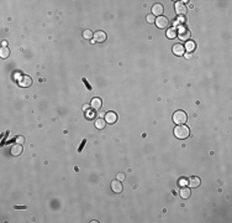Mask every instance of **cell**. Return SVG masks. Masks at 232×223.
I'll return each mask as SVG.
<instances>
[{"mask_svg": "<svg viewBox=\"0 0 232 223\" xmlns=\"http://www.w3.org/2000/svg\"><path fill=\"white\" fill-rule=\"evenodd\" d=\"M174 135H175V138H178V139L184 140V139H186V138H189L190 130H189L188 126H185L184 124L178 125V126H175L174 128Z\"/></svg>", "mask_w": 232, "mask_h": 223, "instance_id": "cell-1", "label": "cell"}, {"mask_svg": "<svg viewBox=\"0 0 232 223\" xmlns=\"http://www.w3.org/2000/svg\"><path fill=\"white\" fill-rule=\"evenodd\" d=\"M186 120H188V115H186L185 112L183 110H177L175 113L173 114V122L178 125H182V124H185Z\"/></svg>", "mask_w": 232, "mask_h": 223, "instance_id": "cell-2", "label": "cell"}, {"mask_svg": "<svg viewBox=\"0 0 232 223\" xmlns=\"http://www.w3.org/2000/svg\"><path fill=\"white\" fill-rule=\"evenodd\" d=\"M156 26L158 29H166L168 25H169V20L166 16H158L156 19Z\"/></svg>", "mask_w": 232, "mask_h": 223, "instance_id": "cell-3", "label": "cell"}, {"mask_svg": "<svg viewBox=\"0 0 232 223\" xmlns=\"http://www.w3.org/2000/svg\"><path fill=\"white\" fill-rule=\"evenodd\" d=\"M106 33L104 31H96L94 33V42H98V43H101V42H105L106 41Z\"/></svg>", "mask_w": 232, "mask_h": 223, "instance_id": "cell-4", "label": "cell"}, {"mask_svg": "<svg viewBox=\"0 0 232 223\" xmlns=\"http://www.w3.org/2000/svg\"><path fill=\"white\" fill-rule=\"evenodd\" d=\"M163 11H164V7L162 4H156V5H153L152 7V15H154V16H162V14H163Z\"/></svg>", "mask_w": 232, "mask_h": 223, "instance_id": "cell-5", "label": "cell"}, {"mask_svg": "<svg viewBox=\"0 0 232 223\" xmlns=\"http://www.w3.org/2000/svg\"><path fill=\"white\" fill-rule=\"evenodd\" d=\"M31 83H32V79L29 76H21L19 78V84H20L21 87H30Z\"/></svg>", "mask_w": 232, "mask_h": 223, "instance_id": "cell-6", "label": "cell"}, {"mask_svg": "<svg viewBox=\"0 0 232 223\" xmlns=\"http://www.w3.org/2000/svg\"><path fill=\"white\" fill-rule=\"evenodd\" d=\"M173 53L177 56H183L185 53V47L182 43H175L173 46Z\"/></svg>", "mask_w": 232, "mask_h": 223, "instance_id": "cell-7", "label": "cell"}, {"mask_svg": "<svg viewBox=\"0 0 232 223\" xmlns=\"http://www.w3.org/2000/svg\"><path fill=\"white\" fill-rule=\"evenodd\" d=\"M117 120V115H116L115 112H107L105 114V122L109 123V124H114V123Z\"/></svg>", "mask_w": 232, "mask_h": 223, "instance_id": "cell-8", "label": "cell"}, {"mask_svg": "<svg viewBox=\"0 0 232 223\" xmlns=\"http://www.w3.org/2000/svg\"><path fill=\"white\" fill-rule=\"evenodd\" d=\"M111 188H113V191L116 192V193H120L122 191V188H123V186L121 184V181H119L117 178L116 180H114L113 182H111Z\"/></svg>", "mask_w": 232, "mask_h": 223, "instance_id": "cell-9", "label": "cell"}, {"mask_svg": "<svg viewBox=\"0 0 232 223\" xmlns=\"http://www.w3.org/2000/svg\"><path fill=\"white\" fill-rule=\"evenodd\" d=\"M175 13L178 15H185L186 14V6L183 3H175Z\"/></svg>", "mask_w": 232, "mask_h": 223, "instance_id": "cell-10", "label": "cell"}, {"mask_svg": "<svg viewBox=\"0 0 232 223\" xmlns=\"http://www.w3.org/2000/svg\"><path fill=\"white\" fill-rule=\"evenodd\" d=\"M200 178L196 177V176H193L192 178H189L188 180V184L190 187H198V186H200Z\"/></svg>", "mask_w": 232, "mask_h": 223, "instance_id": "cell-11", "label": "cell"}, {"mask_svg": "<svg viewBox=\"0 0 232 223\" xmlns=\"http://www.w3.org/2000/svg\"><path fill=\"white\" fill-rule=\"evenodd\" d=\"M22 152V146H21V144H16V145H14L13 148H11V155H14V156H19Z\"/></svg>", "mask_w": 232, "mask_h": 223, "instance_id": "cell-12", "label": "cell"}, {"mask_svg": "<svg viewBox=\"0 0 232 223\" xmlns=\"http://www.w3.org/2000/svg\"><path fill=\"white\" fill-rule=\"evenodd\" d=\"M90 104H91L93 109H100V108L103 107V102H101V99L100 98H93Z\"/></svg>", "mask_w": 232, "mask_h": 223, "instance_id": "cell-13", "label": "cell"}, {"mask_svg": "<svg viewBox=\"0 0 232 223\" xmlns=\"http://www.w3.org/2000/svg\"><path fill=\"white\" fill-rule=\"evenodd\" d=\"M190 195H192V191H190V188L183 187V188L180 190V196H182V198H189Z\"/></svg>", "mask_w": 232, "mask_h": 223, "instance_id": "cell-14", "label": "cell"}, {"mask_svg": "<svg viewBox=\"0 0 232 223\" xmlns=\"http://www.w3.org/2000/svg\"><path fill=\"white\" fill-rule=\"evenodd\" d=\"M105 125H106L105 119L99 118V119H96V120H95V126H96L98 129H104V128H105Z\"/></svg>", "mask_w": 232, "mask_h": 223, "instance_id": "cell-15", "label": "cell"}, {"mask_svg": "<svg viewBox=\"0 0 232 223\" xmlns=\"http://www.w3.org/2000/svg\"><path fill=\"white\" fill-rule=\"evenodd\" d=\"M179 39L182 41H185V40H189L190 39V32L188 30H183V31L179 33Z\"/></svg>", "mask_w": 232, "mask_h": 223, "instance_id": "cell-16", "label": "cell"}, {"mask_svg": "<svg viewBox=\"0 0 232 223\" xmlns=\"http://www.w3.org/2000/svg\"><path fill=\"white\" fill-rule=\"evenodd\" d=\"M177 35H178V33H177V30H175V27L169 29L167 31V37H168V39H175Z\"/></svg>", "mask_w": 232, "mask_h": 223, "instance_id": "cell-17", "label": "cell"}, {"mask_svg": "<svg viewBox=\"0 0 232 223\" xmlns=\"http://www.w3.org/2000/svg\"><path fill=\"white\" fill-rule=\"evenodd\" d=\"M10 55V51L7 47H1V50H0V57L1 58H7Z\"/></svg>", "mask_w": 232, "mask_h": 223, "instance_id": "cell-18", "label": "cell"}, {"mask_svg": "<svg viewBox=\"0 0 232 223\" xmlns=\"http://www.w3.org/2000/svg\"><path fill=\"white\" fill-rule=\"evenodd\" d=\"M185 50L188 51V52L194 51V50H195V42H194V41H188L186 45H185Z\"/></svg>", "mask_w": 232, "mask_h": 223, "instance_id": "cell-19", "label": "cell"}, {"mask_svg": "<svg viewBox=\"0 0 232 223\" xmlns=\"http://www.w3.org/2000/svg\"><path fill=\"white\" fill-rule=\"evenodd\" d=\"M93 36H94V33H93L90 30H85V31L83 32V37L84 39H87V40H91Z\"/></svg>", "mask_w": 232, "mask_h": 223, "instance_id": "cell-20", "label": "cell"}, {"mask_svg": "<svg viewBox=\"0 0 232 223\" xmlns=\"http://www.w3.org/2000/svg\"><path fill=\"white\" fill-rule=\"evenodd\" d=\"M147 21L149 22V24H154V21H156V16H154V15H152V14L147 15Z\"/></svg>", "mask_w": 232, "mask_h": 223, "instance_id": "cell-21", "label": "cell"}, {"mask_svg": "<svg viewBox=\"0 0 232 223\" xmlns=\"http://www.w3.org/2000/svg\"><path fill=\"white\" fill-rule=\"evenodd\" d=\"M85 117H87L88 119H93V118H94V112H93V110H88L87 113H85Z\"/></svg>", "mask_w": 232, "mask_h": 223, "instance_id": "cell-22", "label": "cell"}, {"mask_svg": "<svg viewBox=\"0 0 232 223\" xmlns=\"http://www.w3.org/2000/svg\"><path fill=\"white\" fill-rule=\"evenodd\" d=\"M125 177H126L125 174H119V175H117V180H119V181H123V180H125Z\"/></svg>", "mask_w": 232, "mask_h": 223, "instance_id": "cell-23", "label": "cell"}, {"mask_svg": "<svg viewBox=\"0 0 232 223\" xmlns=\"http://www.w3.org/2000/svg\"><path fill=\"white\" fill-rule=\"evenodd\" d=\"M16 141H17L19 144H22V143H24V141H25L24 136H17V138H16Z\"/></svg>", "mask_w": 232, "mask_h": 223, "instance_id": "cell-24", "label": "cell"}, {"mask_svg": "<svg viewBox=\"0 0 232 223\" xmlns=\"http://www.w3.org/2000/svg\"><path fill=\"white\" fill-rule=\"evenodd\" d=\"M188 184V180H185V178H180V185H186Z\"/></svg>", "mask_w": 232, "mask_h": 223, "instance_id": "cell-25", "label": "cell"}, {"mask_svg": "<svg viewBox=\"0 0 232 223\" xmlns=\"http://www.w3.org/2000/svg\"><path fill=\"white\" fill-rule=\"evenodd\" d=\"M185 56H186V58H190V57H192V53H186Z\"/></svg>", "mask_w": 232, "mask_h": 223, "instance_id": "cell-26", "label": "cell"}, {"mask_svg": "<svg viewBox=\"0 0 232 223\" xmlns=\"http://www.w3.org/2000/svg\"><path fill=\"white\" fill-rule=\"evenodd\" d=\"M3 47H6V41H3Z\"/></svg>", "mask_w": 232, "mask_h": 223, "instance_id": "cell-27", "label": "cell"}]
</instances>
